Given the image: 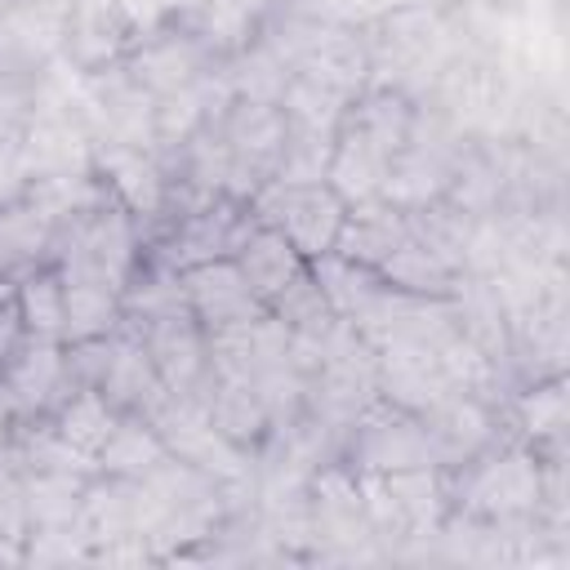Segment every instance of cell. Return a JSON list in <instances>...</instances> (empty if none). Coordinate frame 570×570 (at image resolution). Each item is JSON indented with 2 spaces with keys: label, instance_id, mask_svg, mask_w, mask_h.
<instances>
[{
  "label": "cell",
  "instance_id": "1",
  "mask_svg": "<svg viewBox=\"0 0 570 570\" xmlns=\"http://www.w3.org/2000/svg\"><path fill=\"white\" fill-rule=\"evenodd\" d=\"M249 209L258 223L276 227L303 258L330 254L338 240V227L347 218V205L330 183H276V178H267L249 196Z\"/></svg>",
  "mask_w": 570,
  "mask_h": 570
},
{
  "label": "cell",
  "instance_id": "17",
  "mask_svg": "<svg viewBox=\"0 0 570 570\" xmlns=\"http://www.w3.org/2000/svg\"><path fill=\"white\" fill-rule=\"evenodd\" d=\"M236 263H240L249 289L258 294L263 307H267L272 294H281V289L307 267V258H303L276 227H267V223H258V227L245 236V245L236 249Z\"/></svg>",
  "mask_w": 570,
  "mask_h": 570
},
{
  "label": "cell",
  "instance_id": "26",
  "mask_svg": "<svg viewBox=\"0 0 570 570\" xmlns=\"http://www.w3.org/2000/svg\"><path fill=\"white\" fill-rule=\"evenodd\" d=\"M254 31V4L249 0H196L191 4V40L209 53H236L249 45Z\"/></svg>",
  "mask_w": 570,
  "mask_h": 570
},
{
  "label": "cell",
  "instance_id": "29",
  "mask_svg": "<svg viewBox=\"0 0 570 570\" xmlns=\"http://www.w3.org/2000/svg\"><path fill=\"white\" fill-rule=\"evenodd\" d=\"M383 476H387V490H392V499L401 508L405 530L436 521V512H441V485H436V472L432 468H401V472H383Z\"/></svg>",
  "mask_w": 570,
  "mask_h": 570
},
{
  "label": "cell",
  "instance_id": "30",
  "mask_svg": "<svg viewBox=\"0 0 570 570\" xmlns=\"http://www.w3.org/2000/svg\"><path fill=\"white\" fill-rule=\"evenodd\" d=\"M521 423L530 436H552L566 428V392L561 383H548V387H534L521 396Z\"/></svg>",
  "mask_w": 570,
  "mask_h": 570
},
{
  "label": "cell",
  "instance_id": "22",
  "mask_svg": "<svg viewBox=\"0 0 570 570\" xmlns=\"http://www.w3.org/2000/svg\"><path fill=\"white\" fill-rule=\"evenodd\" d=\"M307 267H312L321 294H325V303H330V312H334L338 321H352V316L383 289V276H379L374 267L352 263V258H343V254H334V249L321 254V258H307Z\"/></svg>",
  "mask_w": 570,
  "mask_h": 570
},
{
  "label": "cell",
  "instance_id": "6",
  "mask_svg": "<svg viewBox=\"0 0 570 570\" xmlns=\"http://www.w3.org/2000/svg\"><path fill=\"white\" fill-rule=\"evenodd\" d=\"M183 294H187V312L200 321L205 334L240 325L258 312H267L258 303V294L249 289L245 272L236 258H214V263H196L183 272Z\"/></svg>",
  "mask_w": 570,
  "mask_h": 570
},
{
  "label": "cell",
  "instance_id": "28",
  "mask_svg": "<svg viewBox=\"0 0 570 570\" xmlns=\"http://www.w3.org/2000/svg\"><path fill=\"white\" fill-rule=\"evenodd\" d=\"M13 303L22 312L27 338H58L62 343V276H53V272L27 276L13 294Z\"/></svg>",
  "mask_w": 570,
  "mask_h": 570
},
{
  "label": "cell",
  "instance_id": "27",
  "mask_svg": "<svg viewBox=\"0 0 570 570\" xmlns=\"http://www.w3.org/2000/svg\"><path fill=\"white\" fill-rule=\"evenodd\" d=\"M267 312H272L276 321H285L289 334H325V330L334 325V312H330V303H325V294H321V285H316V276H312V267H303L281 294H272V298H267Z\"/></svg>",
  "mask_w": 570,
  "mask_h": 570
},
{
  "label": "cell",
  "instance_id": "34",
  "mask_svg": "<svg viewBox=\"0 0 570 570\" xmlns=\"http://www.w3.org/2000/svg\"><path fill=\"white\" fill-rule=\"evenodd\" d=\"M468 4H490V0H468Z\"/></svg>",
  "mask_w": 570,
  "mask_h": 570
},
{
  "label": "cell",
  "instance_id": "14",
  "mask_svg": "<svg viewBox=\"0 0 570 570\" xmlns=\"http://www.w3.org/2000/svg\"><path fill=\"white\" fill-rule=\"evenodd\" d=\"M62 383H67V352L58 338H31L4 365V392L18 410L49 405L62 392Z\"/></svg>",
  "mask_w": 570,
  "mask_h": 570
},
{
  "label": "cell",
  "instance_id": "33",
  "mask_svg": "<svg viewBox=\"0 0 570 570\" xmlns=\"http://www.w3.org/2000/svg\"><path fill=\"white\" fill-rule=\"evenodd\" d=\"M9 4H36V0H9Z\"/></svg>",
  "mask_w": 570,
  "mask_h": 570
},
{
  "label": "cell",
  "instance_id": "21",
  "mask_svg": "<svg viewBox=\"0 0 570 570\" xmlns=\"http://www.w3.org/2000/svg\"><path fill=\"white\" fill-rule=\"evenodd\" d=\"M214 379V374H209ZM209 423L232 441V445H249L258 441L272 419H267V405L258 396V387L249 379H214V392H209Z\"/></svg>",
  "mask_w": 570,
  "mask_h": 570
},
{
  "label": "cell",
  "instance_id": "11",
  "mask_svg": "<svg viewBox=\"0 0 570 570\" xmlns=\"http://www.w3.org/2000/svg\"><path fill=\"white\" fill-rule=\"evenodd\" d=\"M401 240H405V209H396L383 196H370V200L347 205L334 254H343L352 263H365V267H379Z\"/></svg>",
  "mask_w": 570,
  "mask_h": 570
},
{
  "label": "cell",
  "instance_id": "5",
  "mask_svg": "<svg viewBox=\"0 0 570 570\" xmlns=\"http://www.w3.org/2000/svg\"><path fill=\"white\" fill-rule=\"evenodd\" d=\"M138 22L125 0H67V22H62V53L80 71H102L120 53L134 49Z\"/></svg>",
  "mask_w": 570,
  "mask_h": 570
},
{
  "label": "cell",
  "instance_id": "23",
  "mask_svg": "<svg viewBox=\"0 0 570 570\" xmlns=\"http://www.w3.org/2000/svg\"><path fill=\"white\" fill-rule=\"evenodd\" d=\"M18 490H22L27 521H31L36 530H58V525H76V521H80V499H85L80 472H49V468H36V476H27Z\"/></svg>",
  "mask_w": 570,
  "mask_h": 570
},
{
  "label": "cell",
  "instance_id": "15",
  "mask_svg": "<svg viewBox=\"0 0 570 570\" xmlns=\"http://www.w3.org/2000/svg\"><path fill=\"white\" fill-rule=\"evenodd\" d=\"M423 419H428L423 428H428V441H432L436 459H472L494 436L490 410L481 405V396H468V392H450Z\"/></svg>",
  "mask_w": 570,
  "mask_h": 570
},
{
  "label": "cell",
  "instance_id": "31",
  "mask_svg": "<svg viewBox=\"0 0 570 570\" xmlns=\"http://www.w3.org/2000/svg\"><path fill=\"white\" fill-rule=\"evenodd\" d=\"M22 334H27L22 312H18V303H13V298H4V303H0V365H9V361H13V352L22 347Z\"/></svg>",
  "mask_w": 570,
  "mask_h": 570
},
{
  "label": "cell",
  "instance_id": "19",
  "mask_svg": "<svg viewBox=\"0 0 570 570\" xmlns=\"http://www.w3.org/2000/svg\"><path fill=\"white\" fill-rule=\"evenodd\" d=\"M165 459H169V450H165L160 432L151 428V419H147V414H120V423L111 428V436H107V445L98 450L94 463H98L107 476L142 481V476L156 472Z\"/></svg>",
  "mask_w": 570,
  "mask_h": 570
},
{
  "label": "cell",
  "instance_id": "2",
  "mask_svg": "<svg viewBox=\"0 0 570 570\" xmlns=\"http://www.w3.org/2000/svg\"><path fill=\"white\" fill-rule=\"evenodd\" d=\"M138 263V236L129 223V209H89L76 232L62 263L67 281H102L111 289H125Z\"/></svg>",
  "mask_w": 570,
  "mask_h": 570
},
{
  "label": "cell",
  "instance_id": "10",
  "mask_svg": "<svg viewBox=\"0 0 570 570\" xmlns=\"http://www.w3.org/2000/svg\"><path fill=\"white\" fill-rule=\"evenodd\" d=\"M98 392L120 410V414H151V405L165 396V383L142 347L138 334H120L111 338L107 365L98 374Z\"/></svg>",
  "mask_w": 570,
  "mask_h": 570
},
{
  "label": "cell",
  "instance_id": "20",
  "mask_svg": "<svg viewBox=\"0 0 570 570\" xmlns=\"http://www.w3.org/2000/svg\"><path fill=\"white\" fill-rule=\"evenodd\" d=\"M374 272H379L383 285H392V289L432 294V298H450V294H454V281H459V267H450L441 254H432L423 240H414L410 227H405V240H401Z\"/></svg>",
  "mask_w": 570,
  "mask_h": 570
},
{
  "label": "cell",
  "instance_id": "12",
  "mask_svg": "<svg viewBox=\"0 0 570 570\" xmlns=\"http://www.w3.org/2000/svg\"><path fill=\"white\" fill-rule=\"evenodd\" d=\"M98 169L107 174V191L129 209V214H160L165 209V174L160 165L147 156V147H129V142H107L98 147Z\"/></svg>",
  "mask_w": 570,
  "mask_h": 570
},
{
  "label": "cell",
  "instance_id": "16",
  "mask_svg": "<svg viewBox=\"0 0 570 570\" xmlns=\"http://www.w3.org/2000/svg\"><path fill=\"white\" fill-rule=\"evenodd\" d=\"M534 499H539V468L521 450H508L494 463H481V472L472 476V503L490 517L525 512Z\"/></svg>",
  "mask_w": 570,
  "mask_h": 570
},
{
  "label": "cell",
  "instance_id": "8",
  "mask_svg": "<svg viewBox=\"0 0 570 570\" xmlns=\"http://www.w3.org/2000/svg\"><path fill=\"white\" fill-rule=\"evenodd\" d=\"M374 387L383 392L387 405L405 414H428L436 410L454 387L445 383L436 365V343H392L379 352L374 365Z\"/></svg>",
  "mask_w": 570,
  "mask_h": 570
},
{
  "label": "cell",
  "instance_id": "13",
  "mask_svg": "<svg viewBox=\"0 0 570 570\" xmlns=\"http://www.w3.org/2000/svg\"><path fill=\"white\" fill-rule=\"evenodd\" d=\"M387 160L392 156L383 147H374L356 125L338 120V134H334V147H330V165H325V183L343 196V205L370 200L383 187Z\"/></svg>",
  "mask_w": 570,
  "mask_h": 570
},
{
  "label": "cell",
  "instance_id": "25",
  "mask_svg": "<svg viewBox=\"0 0 570 570\" xmlns=\"http://www.w3.org/2000/svg\"><path fill=\"white\" fill-rule=\"evenodd\" d=\"M53 236V214L40 200H18L0 209V272H13L22 263H36L40 249Z\"/></svg>",
  "mask_w": 570,
  "mask_h": 570
},
{
  "label": "cell",
  "instance_id": "18",
  "mask_svg": "<svg viewBox=\"0 0 570 570\" xmlns=\"http://www.w3.org/2000/svg\"><path fill=\"white\" fill-rule=\"evenodd\" d=\"M120 321H125L120 289H111L102 281H67L62 276V343L111 338Z\"/></svg>",
  "mask_w": 570,
  "mask_h": 570
},
{
  "label": "cell",
  "instance_id": "4",
  "mask_svg": "<svg viewBox=\"0 0 570 570\" xmlns=\"http://www.w3.org/2000/svg\"><path fill=\"white\" fill-rule=\"evenodd\" d=\"M356 459L361 472H401V468H432V441L428 428L419 423V414L405 410H387V405H365L356 419Z\"/></svg>",
  "mask_w": 570,
  "mask_h": 570
},
{
  "label": "cell",
  "instance_id": "35",
  "mask_svg": "<svg viewBox=\"0 0 570 570\" xmlns=\"http://www.w3.org/2000/svg\"><path fill=\"white\" fill-rule=\"evenodd\" d=\"M4 4H9V0H0V9H4Z\"/></svg>",
  "mask_w": 570,
  "mask_h": 570
},
{
  "label": "cell",
  "instance_id": "3",
  "mask_svg": "<svg viewBox=\"0 0 570 570\" xmlns=\"http://www.w3.org/2000/svg\"><path fill=\"white\" fill-rule=\"evenodd\" d=\"M258 227L254 209L245 214V205L236 196H214L200 209L183 214L178 232L169 236V254L165 267L187 272L196 263H214V258H236V249L245 245V236Z\"/></svg>",
  "mask_w": 570,
  "mask_h": 570
},
{
  "label": "cell",
  "instance_id": "24",
  "mask_svg": "<svg viewBox=\"0 0 570 570\" xmlns=\"http://www.w3.org/2000/svg\"><path fill=\"white\" fill-rule=\"evenodd\" d=\"M120 423V410L98 392V387H80L67 405H62V414H58V441H67L71 450H80L85 459H98V450L107 445V436H111V428Z\"/></svg>",
  "mask_w": 570,
  "mask_h": 570
},
{
  "label": "cell",
  "instance_id": "7",
  "mask_svg": "<svg viewBox=\"0 0 570 570\" xmlns=\"http://www.w3.org/2000/svg\"><path fill=\"white\" fill-rule=\"evenodd\" d=\"M165 392H200L209 379V338L191 312H174L160 321H147L138 330Z\"/></svg>",
  "mask_w": 570,
  "mask_h": 570
},
{
  "label": "cell",
  "instance_id": "9",
  "mask_svg": "<svg viewBox=\"0 0 570 570\" xmlns=\"http://www.w3.org/2000/svg\"><path fill=\"white\" fill-rule=\"evenodd\" d=\"M125 67L142 89L165 98V94H178L205 76V49L183 31H156L147 40H134Z\"/></svg>",
  "mask_w": 570,
  "mask_h": 570
},
{
  "label": "cell",
  "instance_id": "32",
  "mask_svg": "<svg viewBox=\"0 0 570 570\" xmlns=\"http://www.w3.org/2000/svg\"><path fill=\"white\" fill-rule=\"evenodd\" d=\"M160 4H169V9H174V4H178V9H191L196 0H160Z\"/></svg>",
  "mask_w": 570,
  "mask_h": 570
}]
</instances>
